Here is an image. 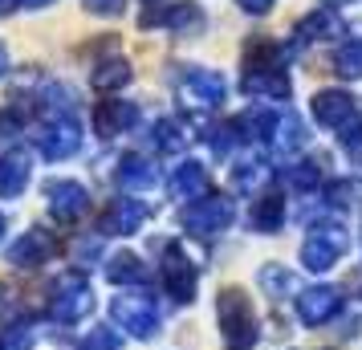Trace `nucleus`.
I'll return each mask as SVG.
<instances>
[{"label":"nucleus","mask_w":362,"mask_h":350,"mask_svg":"<svg viewBox=\"0 0 362 350\" xmlns=\"http://www.w3.org/2000/svg\"><path fill=\"white\" fill-rule=\"evenodd\" d=\"M220 322H224V342L228 350H252L257 346V314L240 289L220 293Z\"/></svg>","instance_id":"obj_1"},{"label":"nucleus","mask_w":362,"mask_h":350,"mask_svg":"<svg viewBox=\"0 0 362 350\" xmlns=\"http://www.w3.org/2000/svg\"><path fill=\"white\" fill-rule=\"evenodd\" d=\"M346 245H350V236H346L342 224H317L305 240V249H301V265L313 269V273H326L329 265H338Z\"/></svg>","instance_id":"obj_2"},{"label":"nucleus","mask_w":362,"mask_h":350,"mask_svg":"<svg viewBox=\"0 0 362 350\" xmlns=\"http://www.w3.org/2000/svg\"><path fill=\"white\" fill-rule=\"evenodd\" d=\"M338 310H342V298H338V289H329V285L301 289V298H297V317H301L305 326H326L329 317H338Z\"/></svg>","instance_id":"obj_3"},{"label":"nucleus","mask_w":362,"mask_h":350,"mask_svg":"<svg viewBox=\"0 0 362 350\" xmlns=\"http://www.w3.org/2000/svg\"><path fill=\"white\" fill-rule=\"evenodd\" d=\"M115 317L131 334L147 338V334L155 330V301H151V298H118L115 301Z\"/></svg>","instance_id":"obj_4"},{"label":"nucleus","mask_w":362,"mask_h":350,"mask_svg":"<svg viewBox=\"0 0 362 350\" xmlns=\"http://www.w3.org/2000/svg\"><path fill=\"white\" fill-rule=\"evenodd\" d=\"M167 289H171V298L175 301H192V293H196V269L183 261L180 252H171L167 257Z\"/></svg>","instance_id":"obj_5"},{"label":"nucleus","mask_w":362,"mask_h":350,"mask_svg":"<svg viewBox=\"0 0 362 350\" xmlns=\"http://www.w3.org/2000/svg\"><path fill=\"white\" fill-rule=\"evenodd\" d=\"M350 115H354V106H350V98H342V94H322V98H317V118L329 122V127H342Z\"/></svg>","instance_id":"obj_6"},{"label":"nucleus","mask_w":362,"mask_h":350,"mask_svg":"<svg viewBox=\"0 0 362 350\" xmlns=\"http://www.w3.org/2000/svg\"><path fill=\"white\" fill-rule=\"evenodd\" d=\"M281 224V200H269L264 208H257V228H264V233H273Z\"/></svg>","instance_id":"obj_7"},{"label":"nucleus","mask_w":362,"mask_h":350,"mask_svg":"<svg viewBox=\"0 0 362 350\" xmlns=\"http://www.w3.org/2000/svg\"><path fill=\"white\" fill-rule=\"evenodd\" d=\"M350 285L358 289V298H362V269H358V273H354V277H350Z\"/></svg>","instance_id":"obj_8"}]
</instances>
